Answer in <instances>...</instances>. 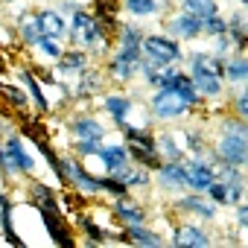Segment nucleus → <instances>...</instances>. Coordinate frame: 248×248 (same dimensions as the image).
<instances>
[{
  "instance_id": "37",
  "label": "nucleus",
  "mask_w": 248,
  "mask_h": 248,
  "mask_svg": "<svg viewBox=\"0 0 248 248\" xmlns=\"http://www.w3.org/2000/svg\"><path fill=\"white\" fill-rule=\"evenodd\" d=\"M35 50H41L50 62H56L59 56H62V44L56 41V38H47V35H38V41H35Z\"/></svg>"
},
{
  "instance_id": "12",
  "label": "nucleus",
  "mask_w": 248,
  "mask_h": 248,
  "mask_svg": "<svg viewBox=\"0 0 248 248\" xmlns=\"http://www.w3.org/2000/svg\"><path fill=\"white\" fill-rule=\"evenodd\" d=\"M35 21H38V30H41V35H47V38H56V41H62V38H67V21H64V15L59 12V9H38L35 12Z\"/></svg>"
},
{
  "instance_id": "3",
  "label": "nucleus",
  "mask_w": 248,
  "mask_h": 248,
  "mask_svg": "<svg viewBox=\"0 0 248 248\" xmlns=\"http://www.w3.org/2000/svg\"><path fill=\"white\" fill-rule=\"evenodd\" d=\"M222 62L225 56L219 53H202V50L190 53V79L202 99L222 96Z\"/></svg>"
},
{
  "instance_id": "35",
  "label": "nucleus",
  "mask_w": 248,
  "mask_h": 248,
  "mask_svg": "<svg viewBox=\"0 0 248 248\" xmlns=\"http://www.w3.org/2000/svg\"><path fill=\"white\" fill-rule=\"evenodd\" d=\"M0 96H3L12 108H27L30 105V96H27V91H21V88H15V85H9V82H0Z\"/></svg>"
},
{
  "instance_id": "20",
  "label": "nucleus",
  "mask_w": 248,
  "mask_h": 248,
  "mask_svg": "<svg viewBox=\"0 0 248 248\" xmlns=\"http://www.w3.org/2000/svg\"><path fill=\"white\" fill-rule=\"evenodd\" d=\"M102 108L111 114V120L120 126V123H126V120H129V114H132L135 102H132V96H126V93H108V96H105V102H102Z\"/></svg>"
},
{
  "instance_id": "2",
  "label": "nucleus",
  "mask_w": 248,
  "mask_h": 248,
  "mask_svg": "<svg viewBox=\"0 0 248 248\" xmlns=\"http://www.w3.org/2000/svg\"><path fill=\"white\" fill-rule=\"evenodd\" d=\"M32 204L41 210L50 239L56 245H62V248H73V233H70V225H67V219H64V213L59 207V193L50 190L47 184L35 181L32 184Z\"/></svg>"
},
{
  "instance_id": "44",
  "label": "nucleus",
  "mask_w": 248,
  "mask_h": 248,
  "mask_svg": "<svg viewBox=\"0 0 248 248\" xmlns=\"http://www.w3.org/2000/svg\"><path fill=\"white\" fill-rule=\"evenodd\" d=\"M3 3H15V0H3Z\"/></svg>"
},
{
  "instance_id": "9",
  "label": "nucleus",
  "mask_w": 248,
  "mask_h": 248,
  "mask_svg": "<svg viewBox=\"0 0 248 248\" xmlns=\"http://www.w3.org/2000/svg\"><path fill=\"white\" fill-rule=\"evenodd\" d=\"M149 111H152L155 120H178V117L190 114L193 105H190L178 91H172V88L167 85V88H155V93H152V99H149Z\"/></svg>"
},
{
  "instance_id": "8",
  "label": "nucleus",
  "mask_w": 248,
  "mask_h": 248,
  "mask_svg": "<svg viewBox=\"0 0 248 248\" xmlns=\"http://www.w3.org/2000/svg\"><path fill=\"white\" fill-rule=\"evenodd\" d=\"M0 167H3L6 175H32L35 172V161L24 149L21 135H9L3 140V146H0Z\"/></svg>"
},
{
  "instance_id": "41",
  "label": "nucleus",
  "mask_w": 248,
  "mask_h": 248,
  "mask_svg": "<svg viewBox=\"0 0 248 248\" xmlns=\"http://www.w3.org/2000/svg\"><path fill=\"white\" fill-rule=\"evenodd\" d=\"M233 108H236L239 117L245 120V111H248V96H245V91H239V96H233Z\"/></svg>"
},
{
  "instance_id": "24",
  "label": "nucleus",
  "mask_w": 248,
  "mask_h": 248,
  "mask_svg": "<svg viewBox=\"0 0 248 248\" xmlns=\"http://www.w3.org/2000/svg\"><path fill=\"white\" fill-rule=\"evenodd\" d=\"M99 91H102V73L85 67V70H82V79L76 82L73 96H76V99H91V96H96Z\"/></svg>"
},
{
  "instance_id": "29",
  "label": "nucleus",
  "mask_w": 248,
  "mask_h": 248,
  "mask_svg": "<svg viewBox=\"0 0 248 248\" xmlns=\"http://www.w3.org/2000/svg\"><path fill=\"white\" fill-rule=\"evenodd\" d=\"M170 88L172 91H178L193 108H199L202 105V96L196 93V88H193V79H190V73H181V70H175V76H172V82H170Z\"/></svg>"
},
{
  "instance_id": "32",
  "label": "nucleus",
  "mask_w": 248,
  "mask_h": 248,
  "mask_svg": "<svg viewBox=\"0 0 248 248\" xmlns=\"http://www.w3.org/2000/svg\"><path fill=\"white\" fill-rule=\"evenodd\" d=\"M21 79H24V85H27V91H30V96H32V102H35V108L44 114V111H50V102H47V96H44V91H41V85H38V79H35V73L32 70H21L18 73Z\"/></svg>"
},
{
  "instance_id": "1",
  "label": "nucleus",
  "mask_w": 248,
  "mask_h": 248,
  "mask_svg": "<svg viewBox=\"0 0 248 248\" xmlns=\"http://www.w3.org/2000/svg\"><path fill=\"white\" fill-rule=\"evenodd\" d=\"M140 41H143V30L135 24H126L117 30V50L108 59V73L117 82H132L140 70Z\"/></svg>"
},
{
  "instance_id": "21",
  "label": "nucleus",
  "mask_w": 248,
  "mask_h": 248,
  "mask_svg": "<svg viewBox=\"0 0 248 248\" xmlns=\"http://www.w3.org/2000/svg\"><path fill=\"white\" fill-rule=\"evenodd\" d=\"M96 158L105 164V170L108 172H114V170H120V167H126L132 158H129V149H126V143H108V146H99V152H96Z\"/></svg>"
},
{
  "instance_id": "17",
  "label": "nucleus",
  "mask_w": 248,
  "mask_h": 248,
  "mask_svg": "<svg viewBox=\"0 0 248 248\" xmlns=\"http://www.w3.org/2000/svg\"><path fill=\"white\" fill-rule=\"evenodd\" d=\"M70 132L76 140H105V126L96 117H73L70 120Z\"/></svg>"
},
{
  "instance_id": "7",
  "label": "nucleus",
  "mask_w": 248,
  "mask_h": 248,
  "mask_svg": "<svg viewBox=\"0 0 248 248\" xmlns=\"http://www.w3.org/2000/svg\"><path fill=\"white\" fill-rule=\"evenodd\" d=\"M59 178L67 181L79 196H96V193H102L99 178L91 175V172L79 164L76 155H64V158H59Z\"/></svg>"
},
{
  "instance_id": "42",
  "label": "nucleus",
  "mask_w": 248,
  "mask_h": 248,
  "mask_svg": "<svg viewBox=\"0 0 248 248\" xmlns=\"http://www.w3.org/2000/svg\"><path fill=\"white\" fill-rule=\"evenodd\" d=\"M236 216H239V219H236L239 228H245V225H248V207H245L242 202H239V207H236Z\"/></svg>"
},
{
  "instance_id": "10",
  "label": "nucleus",
  "mask_w": 248,
  "mask_h": 248,
  "mask_svg": "<svg viewBox=\"0 0 248 248\" xmlns=\"http://www.w3.org/2000/svg\"><path fill=\"white\" fill-rule=\"evenodd\" d=\"M184 181L190 190L204 193L213 181H216V158L213 155H193L190 161L184 158Z\"/></svg>"
},
{
  "instance_id": "40",
  "label": "nucleus",
  "mask_w": 248,
  "mask_h": 248,
  "mask_svg": "<svg viewBox=\"0 0 248 248\" xmlns=\"http://www.w3.org/2000/svg\"><path fill=\"white\" fill-rule=\"evenodd\" d=\"M99 146H102V140H76V143H73V155L88 158V155H96Z\"/></svg>"
},
{
  "instance_id": "34",
  "label": "nucleus",
  "mask_w": 248,
  "mask_h": 248,
  "mask_svg": "<svg viewBox=\"0 0 248 248\" xmlns=\"http://www.w3.org/2000/svg\"><path fill=\"white\" fill-rule=\"evenodd\" d=\"M123 6H126V12L135 15V18H155L161 12L158 0H123Z\"/></svg>"
},
{
  "instance_id": "45",
  "label": "nucleus",
  "mask_w": 248,
  "mask_h": 248,
  "mask_svg": "<svg viewBox=\"0 0 248 248\" xmlns=\"http://www.w3.org/2000/svg\"><path fill=\"white\" fill-rule=\"evenodd\" d=\"M239 6H245V0H239Z\"/></svg>"
},
{
  "instance_id": "26",
  "label": "nucleus",
  "mask_w": 248,
  "mask_h": 248,
  "mask_svg": "<svg viewBox=\"0 0 248 248\" xmlns=\"http://www.w3.org/2000/svg\"><path fill=\"white\" fill-rule=\"evenodd\" d=\"M56 64H59V73H82L88 67V53L82 47L67 50V53L62 50V56L56 59Z\"/></svg>"
},
{
  "instance_id": "31",
  "label": "nucleus",
  "mask_w": 248,
  "mask_h": 248,
  "mask_svg": "<svg viewBox=\"0 0 248 248\" xmlns=\"http://www.w3.org/2000/svg\"><path fill=\"white\" fill-rule=\"evenodd\" d=\"M181 12L204 21V18L219 15V3H216V0H181Z\"/></svg>"
},
{
  "instance_id": "38",
  "label": "nucleus",
  "mask_w": 248,
  "mask_h": 248,
  "mask_svg": "<svg viewBox=\"0 0 248 248\" xmlns=\"http://www.w3.org/2000/svg\"><path fill=\"white\" fill-rule=\"evenodd\" d=\"M202 35H207V38H216V35H225V18H222V15H213V18H204V21H202Z\"/></svg>"
},
{
  "instance_id": "39",
  "label": "nucleus",
  "mask_w": 248,
  "mask_h": 248,
  "mask_svg": "<svg viewBox=\"0 0 248 248\" xmlns=\"http://www.w3.org/2000/svg\"><path fill=\"white\" fill-rule=\"evenodd\" d=\"M79 225L85 228V233H88L91 245H99V242L105 239V231H102L99 225H93V222H91V216H85V213H82V216H79Z\"/></svg>"
},
{
  "instance_id": "43",
  "label": "nucleus",
  "mask_w": 248,
  "mask_h": 248,
  "mask_svg": "<svg viewBox=\"0 0 248 248\" xmlns=\"http://www.w3.org/2000/svg\"><path fill=\"white\" fill-rule=\"evenodd\" d=\"M3 135H6V123H3V120H0V138H3Z\"/></svg>"
},
{
  "instance_id": "18",
  "label": "nucleus",
  "mask_w": 248,
  "mask_h": 248,
  "mask_svg": "<svg viewBox=\"0 0 248 248\" xmlns=\"http://www.w3.org/2000/svg\"><path fill=\"white\" fill-rule=\"evenodd\" d=\"M93 18H96V24L108 35L117 32V24H120V0H93Z\"/></svg>"
},
{
  "instance_id": "47",
  "label": "nucleus",
  "mask_w": 248,
  "mask_h": 248,
  "mask_svg": "<svg viewBox=\"0 0 248 248\" xmlns=\"http://www.w3.org/2000/svg\"><path fill=\"white\" fill-rule=\"evenodd\" d=\"M178 3H181V0H178Z\"/></svg>"
},
{
  "instance_id": "27",
  "label": "nucleus",
  "mask_w": 248,
  "mask_h": 248,
  "mask_svg": "<svg viewBox=\"0 0 248 248\" xmlns=\"http://www.w3.org/2000/svg\"><path fill=\"white\" fill-rule=\"evenodd\" d=\"M225 35L233 44V53H245V18H242V12H233L231 21H225Z\"/></svg>"
},
{
  "instance_id": "25",
  "label": "nucleus",
  "mask_w": 248,
  "mask_h": 248,
  "mask_svg": "<svg viewBox=\"0 0 248 248\" xmlns=\"http://www.w3.org/2000/svg\"><path fill=\"white\" fill-rule=\"evenodd\" d=\"M175 207L178 210H190V213H196L199 219H216V204L207 199H202V196H181L178 202H175Z\"/></svg>"
},
{
  "instance_id": "5",
  "label": "nucleus",
  "mask_w": 248,
  "mask_h": 248,
  "mask_svg": "<svg viewBox=\"0 0 248 248\" xmlns=\"http://www.w3.org/2000/svg\"><path fill=\"white\" fill-rule=\"evenodd\" d=\"M105 35H108V32L96 24V18H93L91 12H85L82 6L70 12V27H67L70 44H76V47H82V50H93Z\"/></svg>"
},
{
  "instance_id": "16",
  "label": "nucleus",
  "mask_w": 248,
  "mask_h": 248,
  "mask_svg": "<svg viewBox=\"0 0 248 248\" xmlns=\"http://www.w3.org/2000/svg\"><path fill=\"white\" fill-rule=\"evenodd\" d=\"M170 245H175V248H207L210 236L202 228H196V225H178L172 231V242Z\"/></svg>"
},
{
  "instance_id": "14",
  "label": "nucleus",
  "mask_w": 248,
  "mask_h": 248,
  "mask_svg": "<svg viewBox=\"0 0 248 248\" xmlns=\"http://www.w3.org/2000/svg\"><path fill=\"white\" fill-rule=\"evenodd\" d=\"M175 70H178L175 64H158V62H149V59L140 56V70L138 73H143V82L149 88H167L172 82Z\"/></svg>"
},
{
  "instance_id": "11",
  "label": "nucleus",
  "mask_w": 248,
  "mask_h": 248,
  "mask_svg": "<svg viewBox=\"0 0 248 248\" xmlns=\"http://www.w3.org/2000/svg\"><path fill=\"white\" fill-rule=\"evenodd\" d=\"M167 35L175 38V41H193L202 35V21L187 15V12H178L175 18L167 21Z\"/></svg>"
},
{
  "instance_id": "22",
  "label": "nucleus",
  "mask_w": 248,
  "mask_h": 248,
  "mask_svg": "<svg viewBox=\"0 0 248 248\" xmlns=\"http://www.w3.org/2000/svg\"><path fill=\"white\" fill-rule=\"evenodd\" d=\"M114 213L126 222V225H146V210L132 202V196H123L114 202Z\"/></svg>"
},
{
  "instance_id": "4",
  "label": "nucleus",
  "mask_w": 248,
  "mask_h": 248,
  "mask_svg": "<svg viewBox=\"0 0 248 248\" xmlns=\"http://www.w3.org/2000/svg\"><path fill=\"white\" fill-rule=\"evenodd\" d=\"M222 135H219V143H216V164H228V167H245V158H248V143H245V120H222Z\"/></svg>"
},
{
  "instance_id": "19",
  "label": "nucleus",
  "mask_w": 248,
  "mask_h": 248,
  "mask_svg": "<svg viewBox=\"0 0 248 248\" xmlns=\"http://www.w3.org/2000/svg\"><path fill=\"white\" fill-rule=\"evenodd\" d=\"M245 79H248V62H245V53H231V56H225V62H222V82L242 85Z\"/></svg>"
},
{
  "instance_id": "28",
  "label": "nucleus",
  "mask_w": 248,
  "mask_h": 248,
  "mask_svg": "<svg viewBox=\"0 0 248 248\" xmlns=\"http://www.w3.org/2000/svg\"><path fill=\"white\" fill-rule=\"evenodd\" d=\"M126 239H132L135 245H143V248H158V245H164V236L155 233V231H149L146 225H129Z\"/></svg>"
},
{
  "instance_id": "6",
  "label": "nucleus",
  "mask_w": 248,
  "mask_h": 248,
  "mask_svg": "<svg viewBox=\"0 0 248 248\" xmlns=\"http://www.w3.org/2000/svg\"><path fill=\"white\" fill-rule=\"evenodd\" d=\"M140 53L143 59L149 62H158V64H181L187 56L181 50V44L170 35H161V32H152V35H143L140 41Z\"/></svg>"
},
{
  "instance_id": "15",
  "label": "nucleus",
  "mask_w": 248,
  "mask_h": 248,
  "mask_svg": "<svg viewBox=\"0 0 248 248\" xmlns=\"http://www.w3.org/2000/svg\"><path fill=\"white\" fill-rule=\"evenodd\" d=\"M158 184L164 190H172V193H184L187 190V181H184V161H164L158 167Z\"/></svg>"
},
{
  "instance_id": "36",
  "label": "nucleus",
  "mask_w": 248,
  "mask_h": 248,
  "mask_svg": "<svg viewBox=\"0 0 248 248\" xmlns=\"http://www.w3.org/2000/svg\"><path fill=\"white\" fill-rule=\"evenodd\" d=\"M99 187H102V193H108V196H114V199H123V196H129L132 190L123 184L120 178H114L111 172L105 175V178H99Z\"/></svg>"
},
{
  "instance_id": "23",
  "label": "nucleus",
  "mask_w": 248,
  "mask_h": 248,
  "mask_svg": "<svg viewBox=\"0 0 248 248\" xmlns=\"http://www.w3.org/2000/svg\"><path fill=\"white\" fill-rule=\"evenodd\" d=\"M0 228H3V236H6L9 245H15V248L24 245V239L15 233V225H12V199H9V193H0Z\"/></svg>"
},
{
  "instance_id": "13",
  "label": "nucleus",
  "mask_w": 248,
  "mask_h": 248,
  "mask_svg": "<svg viewBox=\"0 0 248 248\" xmlns=\"http://www.w3.org/2000/svg\"><path fill=\"white\" fill-rule=\"evenodd\" d=\"M204 193H207V199L213 204H239L245 187H242V181H222V178H216Z\"/></svg>"
},
{
  "instance_id": "33",
  "label": "nucleus",
  "mask_w": 248,
  "mask_h": 248,
  "mask_svg": "<svg viewBox=\"0 0 248 248\" xmlns=\"http://www.w3.org/2000/svg\"><path fill=\"white\" fill-rule=\"evenodd\" d=\"M18 35H21V41H24L27 47H35V41H38V35H41L38 21H35V12H27V15L18 18Z\"/></svg>"
},
{
  "instance_id": "30",
  "label": "nucleus",
  "mask_w": 248,
  "mask_h": 248,
  "mask_svg": "<svg viewBox=\"0 0 248 248\" xmlns=\"http://www.w3.org/2000/svg\"><path fill=\"white\" fill-rule=\"evenodd\" d=\"M155 149H158V155L167 158V161H184V158H187V152L175 143V135H170V132H164V135L155 138Z\"/></svg>"
},
{
  "instance_id": "46",
  "label": "nucleus",
  "mask_w": 248,
  "mask_h": 248,
  "mask_svg": "<svg viewBox=\"0 0 248 248\" xmlns=\"http://www.w3.org/2000/svg\"><path fill=\"white\" fill-rule=\"evenodd\" d=\"M0 172H3V167H0Z\"/></svg>"
}]
</instances>
